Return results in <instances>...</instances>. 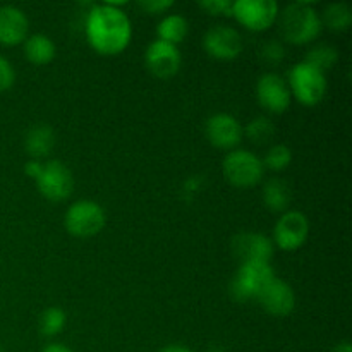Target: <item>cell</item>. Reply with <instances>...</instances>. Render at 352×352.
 <instances>
[{
  "instance_id": "cell-1",
  "label": "cell",
  "mask_w": 352,
  "mask_h": 352,
  "mask_svg": "<svg viewBox=\"0 0 352 352\" xmlns=\"http://www.w3.org/2000/svg\"><path fill=\"white\" fill-rule=\"evenodd\" d=\"M85 31L89 45L103 55L122 52L129 45L133 34L127 14L109 3L91 7L86 16Z\"/></svg>"
},
{
  "instance_id": "cell-2",
  "label": "cell",
  "mask_w": 352,
  "mask_h": 352,
  "mask_svg": "<svg viewBox=\"0 0 352 352\" xmlns=\"http://www.w3.org/2000/svg\"><path fill=\"white\" fill-rule=\"evenodd\" d=\"M278 26L287 41L305 45L322 33V19L309 2H292L277 16Z\"/></svg>"
},
{
  "instance_id": "cell-3",
  "label": "cell",
  "mask_w": 352,
  "mask_h": 352,
  "mask_svg": "<svg viewBox=\"0 0 352 352\" xmlns=\"http://www.w3.org/2000/svg\"><path fill=\"white\" fill-rule=\"evenodd\" d=\"M275 278V270L268 261H248L241 263L230 282V294L236 301L258 299L265 287Z\"/></svg>"
},
{
  "instance_id": "cell-4",
  "label": "cell",
  "mask_w": 352,
  "mask_h": 352,
  "mask_svg": "<svg viewBox=\"0 0 352 352\" xmlns=\"http://www.w3.org/2000/svg\"><path fill=\"white\" fill-rule=\"evenodd\" d=\"M289 89L302 105H316L327 95L325 72L308 62H299L289 71Z\"/></svg>"
},
{
  "instance_id": "cell-5",
  "label": "cell",
  "mask_w": 352,
  "mask_h": 352,
  "mask_svg": "<svg viewBox=\"0 0 352 352\" xmlns=\"http://www.w3.org/2000/svg\"><path fill=\"white\" fill-rule=\"evenodd\" d=\"M222 170L227 181L237 188H251L263 179L265 167L261 158L253 151L232 150L222 162Z\"/></svg>"
},
{
  "instance_id": "cell-6",
  "label": "cell",
  "mask_w": 352,
  "mask_h": 352,
  "mask_svg": "<svg viewBox=\"0 0 352 352\" xmlns=\"http://www.w3.org/2000/svg\"><path fill=\"white\" fill-rule=\"evenodd\" d=\"M105 210L91 199H81L72 203L65 212V229L76 237L96 236L105 227Z\"/></svg>"
},
{
  "instance_id": "cell-7",
  "label": "cell",
  "mask_w": 352,
  "mask_h": 352,
  "mask_svg": "<svg viewBox=\"0 0 352 352\" xmlns=\"http://www.w3.org/2000/svg\"><path fill=\"white\" fill-rule=\"evenodd\" d=\"M232 16L248 30L263 31L277 19L278 3L275 0H236Z\"/></svg>"
},
{
  "instance_id": "cell-8",
  "label": "cell",
  "mask_w": 352,
  "mask_h": 352,
  "mask_svg": "<svg viewBox=\"0 0 352 352\" xmlns=\"http://www.w3.org/2000/svg\"><path fill=\"white\" fill-rule=\"evenodd\" d=\"M36 184L45 198L50 201H62L71 196L74 189V177L60 160H50L43 164V170L36 179Z\"/></svg>"
},
{
  "instance_id": "cell-9",
  "label": "cell",
  "mask_w": 352,
  "mask_h": 352,
  "mask_svg": "<svg viewBox=\"0 0 352 352\" xmlns=\"http://www.w3.org/2000/svg\"><path fill=\"white\" fill-rule=\"evenodd\" d=\"M309 236L308 217L298 210H287L278 219L274 230V241L280 250L296 251L306 243Z\"/></svg>"
},
{
  "instance_id": "cell-10",
  "label": "cell",
  "mask_w": 352,
  "mask_h": 352,
  "mask_svg": "<svg viewBox=\"0 0 352 352\" xmlns=\"http://www.w3.org/2000/svg\"><path fill=\"white\" fill-rule=\"evenodd\" d=\"M203 47L213 58L232 60L243 50V36H241L236 28L217 24V26H212L205 33Z\"/></svg>"
},
{
  "instance_id": "cell-11",
  "label": "cell",
  "mask_w": 352,
  "mask_h": 352,
  "mask_svg": "<svg viewBox=\"0 0 352 352\" xmlns=\"http://www.w3.org/2000/svg\"><path fill=\"white\" fill-rule=\"evenodd\" d=\"M182 64L181 50L177 45L155 40L144 52V65L157 78H172L179 72Z\"/></svg>"
},
{
  "instance_id": "cell-12",
  "label": "cell",
  "mask_w": 352,
  "mask_h": 352,
  "mask_svg": "<svg viewBox=\"0 0 352 352\" xmlns=\"http://www.w3.org/2000/svg\"><path fill=\"white\" fill-rule=\"evenodd\" d=\"M232 254L241 261H268L274 256V241L261 232H241L230 241Z\"/></svg>"
},
{
  "instance_id": "cell-13",
  "label": "cell",
  "mask_w": 352,
  "mask_h": 352,
  "mask_svg": "<svg viewBox=\"0 0 352 352\" xmlns=\"http://www.w3.org/2000/svg\"><path fill=\"white\" fill-rule=\"evenodd\" d=\"M256 96L261 107L274 113H282L291 105V89L284 78L275 72H267L256 82Z\"/></svg>"
},
{
  "instance_id": "cell-14",
  "label": "cell",
  "mask_w": 352,
  "mask_h": 352,
  "mask_svg": "<svg viewBox=\"0 0 352 352\" xmlns=\"http://www.w3.org/2000/svg\"><path fill=\"white\" fill-rule=\"evenodd\" d=\"M210 143L220 150H232L243 140V126L230 113H215L205 124Z\"/></svg>"
},
{
  "instance_id": "cell-15",
  "label": "cell",
  "mask_w": 352,
  "mask_h": 352,
  "mask_svg": "<svg viewBox=\"0 0 352 352\" xmlns=\"http://www.w3.org/2000/svg\"><path fill=\"white\" fill-rule=\"evenodd\" d=\"M261 308L272 316H287L296 306V294L287 282L275 277L258 296Z\"/></svg>"
},
{
  "instance_id": "cell-16",
  "label": "cell",
  "mask_w": 352,
  "mask_h": 352,
  "mask_svg": "<svg viewBox=\"0 0 352 352\" xmlns=\"http://www.w3.org/2000/svg\"><path fill=\"white\" fill-rule=\"evenodd\" d=\"M28 23L26 14L14 6H0V43L7 47L26 40Z\"/></svg>"
},
{
  "instance_id": "cell-17",
  "label": "cell",
  "mask_w": 352,
  "mask_h": 352,
  "mask_svg": "<svg viewBox=\"0 0 352 352\" xmlns=\"http://www.w3.org/2000/svg\"><path fill=\"white\" fill-rule=\"evenodd\" d=\"M55 146V133L47 124L33 126L24 138V148L33 160L47 157Z\"/></svg>"
},
{
  "instance_id": "cell-18",
  "label": "cell",
  "mask_w": 352,
  "mask_h": 352,
  "mask_svg": "<svg viewBox=\"0 0 352 352\" xmlns=\"http://www.w3.org/2000/svg\"><path fill=\"white\" fill-rule=\"evenodd\" d=\"M292 201V189L284 179L274 177L265 182L263 203L272 212H287Z\"/></svg>"
},
{
  "instance_id": "cell-19",
  "label": "cell",
  "mask_w": 352,
  "mask_h": 352,
  "mask_svg": "<svg viewBox=\"0 0 352 352\" xmlns=\"http://www.w3.org/2000/svg\"><path fill=\"white\" fill-rule=\"evenodd\" d=\"M24 54L28 60L33 64H48L55 57V43L47 34H31L24 40Z\"/></svg>"
},
{
  "instance_id": "cell-20",
  "label": "cell",
  "mask_w": 352,
  "mask_h": 352,
  "mask_svg": "<svg viewBox=\"0 0 352 352\" xmlns=\"http://www.w3.org/2000/svg\"><path fill=\"white\" fill-rule=\"evenodd\" d=\"M189 31V23L181 14H168L158 23L157 34L158 40L167 41V43L177 45L186 38Z\"/></svg>"
},
{
  "instance_id": "cell-21",
  "label": "cell",
  "mask_w": 352,
  "mask_h": 352,
  "mask_svg": "<svg viewBox=\"0 0 352 352\" xmlns=\"http://www.w3.org/2000/svg\"><path fill=\"white\" fill-rule=\"evenodd\" d=\"M320 19L322 26H327L330 31H346L352 23V10L347 3L333 2L325 7Z\"/></svg>"
},
{
  "instance_id": "cell-22",
  "label": "cell",
  "mask_w": 352,
  "mask_h": 352,
  "mask_svg": "<svg viewBox=\"0 0 352 352\" xmlns=\"http://www.w3.org/2000/svg\"><path fill=\"white\" fill-rule=\"evenodd\" d=\"M337 60H339V52H337V48H333L332 45H325V43H320V45H315V47H311V50L308 52V55H306L305 62H308L309 65H313V67L320 69L322 72L329 71L330 67H333V65L337 64Z\"/></svg>"
},
{
  "instance_id": "cell-23",
  "label": "cell",
  "mask_w": 352,
  "mask_h": 352,
  "mask_svg": "<svg viewBox=\"0 0 352 352\" xmlns=\"http://www.w3.org/2000/svg\"><path fill=\"white\" fill-rule=\"evenodd\" d=\"M243 133H246V136L253 143L265 144L275 136V126L268 117H256V119L248 122L246 129H243Z\"/></svg>"
},
{
  "instance_id": "cell-24",
  "label": "cell",
  "mask_w": 352,
  "mask_h": 352,
  "mask_svg": "<svg viewBox=\"0 0 352 352\" xmlns=\"http://www.w3.org/2000/svg\"><path fill=\"white\" fill-rule=\"evenodd\" d=\"M65 311L60 308H47L40 316V332L43 333L45 337H54L57 333L62 332V329L65 327Z\"/></svg>"
},
{
  "instance_id": "cell-25",
  "label": "cell",
  "mask_w": 352,
  "mask_h": 352,
  "mask_svg": "<svg viewBox=\"0 0 352 352\" xmlns=\"http://www.w3.org/2000/svg\"><path fill=\"white\" fill-rule=\"evenodd\" d=\"M261 162H263V167L270 168V170H285L292 162V151L287 144H275L267 151Z\"/></svg>"
},
{
  "instance_id": "cell-26",
  "label": "cell",
  "mask_w": 352,
  "mask_h": 352,
  "mask_svg": "<svg viewBox=\"0 0 352 352\" xmlns=\"http://www.w3.org/2000/svg\"><path fill=\"white\" fill-rule=\"evenodd\" d=\"M285 57V48L278 43L277 40H268L267 43L261 45L260 48V58L265 64L277 65L284 60Z\"/></svg>"
},
{
  "instance_id": "cell-27",
  "label": "cell",
  "mask_w": 352,
  "mask_h": 352,
  "mask_svg": "<svg viewBox=\"0 0 352 352\" xmlns=\"http://www.w3.org/2000/svg\"><path fill=\"white\" fill-rule=\"evenodd\" d=\"M16 81V71L6 57L0 55V91H6Z\"/></svg>"
},
{
  "instance_id": "cell-28",
  "label": "cell",
  "mask_w": 352,
  "mask_h": 352,
  "mask_svg": "<svg viewBox=\"0 0 352 352\" xmlns=\"http://www.w3.org/2000/svg\"><path fill=\"white\" fill-rule=\"evenodd\" d=\"M232 3L229 0H203L199 2V7L205 10H208L210 14H227L230 16L232 14Z\"/></svg>"
},
{
  "instance_id": "cell-29",
  "label": "cell",
  "mask_w": 352,
  "mask_h": 352,
  "mask_svg": "<svg viewBox=\"0 0 352 352\" xmlns=\"http://www.w3.org/2000/svg\"><path fill=\"white\" fill-rule=\"evenodd\" d=\"M138 6L143 10H146L148 14H157L170 9V7L174 6V2H172V0H141Z\"/></svg>"
},
{
  "instance_id": "cell-30",
  "label": "cell",
  "mask_w": 352,
  "mask_h": 352,
  "mask_svg": "<svg viewBox=\"0 0 352 352\" xmlns=\"http://www.w3.org/2000/svg\"><path fill=\"white\" fill-rule=\"evenodd\" d=\"M41 170H43V164H40L38 160H30L26 165H24V172H26V175H30V177L33 179L40 177Z\"/></svg>"
},
{
  "instance_id": "cell-31",
  "label": "cell",
  "mask_w": 352,
  "mask_h": 352,
  "mask_svg": "<svg viewBox=\"0 0 352 352\" xmlns=\"http://www.w3.org/2000/svg\"><path fill=\"white\" fill-rule=\"evenodd\" d=\"M41 352H74V351L69 349V347L64 346V344H48L47 347H43V351Z\"/></svg>"
},
{
  "instance_id": "cell-32",
  "label": "cell",
  "mask_w": 352,
  "mask_h": 352,
  "mask_svg": "<svg viewBox=\"0 0 352 352\" xmlns=\"http://www.w3.org/2000/svg\"><path fill=\"white\" fill-rule=\"evenodd\" d=\"M158 352H192L189 347L181 346V344H170V346H165L164 349H160Z\"/></svg>"
},
{
  "instance_id": "cell-33",
  "label": "cell",
  "mask_w": 352,
  "mask_h": 352,
  "mask_svg": "<svg viewBox=\"0 0 352 352\" xmlns=\"http://www.w3.org/2000/svg\"><path fill=\"white\" fill-rule=\"evenodd\" d=\"M332 352H352V347H351L349 342H340V344H337L336 347H333Z\"/></svg>"
},
{
  "instance_id": "cell-34",
  "label": "cell",
  "mask_w": 352,
  "mask_h": 352,
  "mask_svg": "<svg viewBox=\"0 0 352 352\" xmlns=\"http://www.w3.org/2000/svg\"><path fill=\"white\" fill-rule=\"evenodd\" d=\"M206 352H227V351L223 349V347H220V346H213V347H210V349Z\"/></svg>"
},
{
  "instance_id": "cell-35",
  "label": "cell",
  "mask_w": 352,
  "mask_h": 352,
  "mask_svg": "<svg viewBox=\"0 0 352 352\" xmlns=\"http://www.w3.org/2000/svg\"><path fill=\"white\" fill-rule=\"evenodd\" d=\"M0 352H3V349H2V346H0Z\"/></svg>"
}]
</instances>
